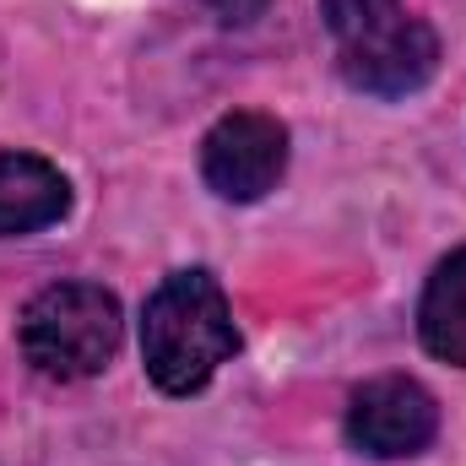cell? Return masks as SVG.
<instances>
[{
    "label": "cell",
    "instance_id": "obj_1",
    "mask_svg": "<svg viewBox=\"0 0 466 466\" xmlns=\"http://www.w3.org/2000/svg\"><path fill=\"white\" fill-rule=\"evenodd\" d=\"M238 352L228 299L212 271H174L141 315V358L157 390L190 396Z\"/></svg>",
    "mask_w": 466,
    "mask_h": 466
},
{
    "label": "cell",
    "instance_id": "obj_2",
    "mask_svg": "<svg viewBox=\"0 0 466 466\" xmlns=\"http://www.w3.org/2000/svg\"><path fill=\"white\" fill-rule=\"evenodd\" d=\"M16 342L49 380H93L119 352V299L98 282H55L22 309Z\"/></svg>",
    "mask_w": 466,
    "mask_h": 466
},
{
    "label": "cell",
    "instance_id": "obj_3",
    "mask_svg": "<svg viewBox=\"0 0 466 466\" xmlns=\"http://www.w3.org/2000/svg\"><path fill=\"white\" fill-rule=\"evenodd\" d=\"M288 168V125L271 115H223L201 141V179L223 201H260Z\"/></svg>",
    "mask_w": 466,
    "mask_h": 466
},
{
    "label": "cell",
    "instance_id": "obj_4",
    "mask_svg": "<svg viewBox=\"0 0 466 466\" xmlns=\"http://www.w3.org/2000/svg\"><path fill=\"white\" fill-rule=\"evenodd\" d=\"M440 434V407L434 396L407 380V374H380L369 380L348 407V440L363 456L380 461H401V456H423Z\"/></svg>",
    "mask_w": 466,
    "mask_h": 466
},
{
    "label": "cell",
    "instance_id": "obj_5",
    "mask_svg": "<svg viewBox=\"0 0 466 466\" xmlns=\"http://www.w3.org/2000/svg\"><path fill=\"white\" fill-rule=\"evenodd\" d=\"M434 71H440V38L418 16H396V22L342 44V76L374 98H407Z\"/></svg>",
    "mask_w": 466,
    "mask_h": 466
},
{
    "label": "cell",
    "instance_id": "obj_6",
    "mask_svg": "<svg viewBox=\"0 0 466 466\" xmlns=\"http://www.w3.org/2000/svg\"><path fill=\"white\" fill-rule=\"evenodd\" d=\"M71 212V185L33 152H0V238H22Z\"/></svg>",
    "mask_w": 466,
    "mask_h": 466
},
{
    "label": "cell",
    "instance_id": "obj_7",
    "mask_svg": "<svg viewBox=\"0 0 466 466\" xmlns=\"http://www.w3.org/2000/svg\"><path fill=\"white\" fill-rule=\"evenodd\" d=\"M418 331L434 358L466 369V249L440 260V271L429 277L423 304H418Z\"/></svg>",
    "mask_w": 466,
    "mask_h": 466
},
{
    "label": "cell",
    "instance_id": "obj_8",
    "mask_svg": "<svg viewBox=\"0 0 466 466\" xmlns=\"http://www.w3.org/2000/svg\"><path fill=\"white\" fill-rule=\"evenodd\" d=\"M320 16L337 33V44H352V38L396 22L401 16V0H320Z\"/></svg>",
    "mask_w": 466,
    "mask_h": 466
},
{
    "label": "cell",
    "instance_id": "obj_9",
    "mask_svg": "<svg viewBox=\"0 0 466 466\" xmlns=\"http://www.w3.org/2000/svg\"><path fill=\"white\" fill-rule=\"evenodd\" d=\"M266 5H271V0H207V11H212L218 22H228V27H244V22H255Z\"/></svg>",
    "mask_w": 466,
    "mask_h": 466
}]
</instances>
